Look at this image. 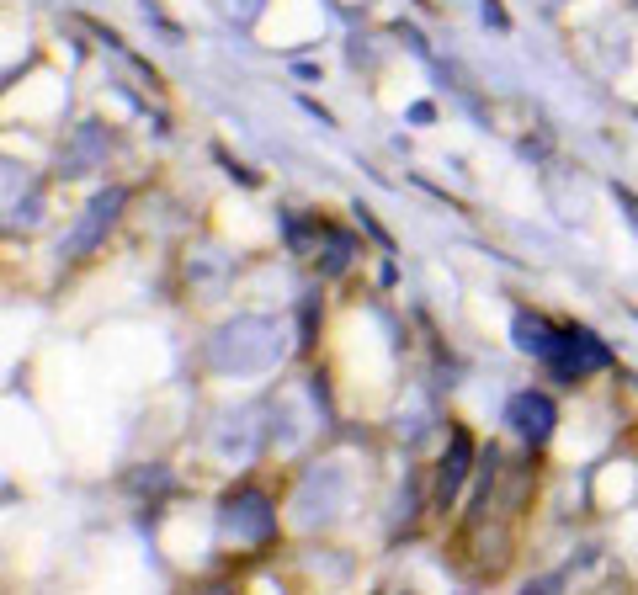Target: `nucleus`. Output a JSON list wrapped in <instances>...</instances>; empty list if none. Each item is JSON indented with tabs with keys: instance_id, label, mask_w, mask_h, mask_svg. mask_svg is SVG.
I'll return each mask as SVG.
<instances>
[{
	"instance_id": "obj_1",
	"label": "nucleus",
	"mask_w": 638,
	"mask_h": 595,
	"mask_svg": "<svg viewBox=\"0 0 638 595\" xmlns=\"http://www.w3.org/2000/svg\"><path fill=\"white\" fill-rule=\"evenodd\" d=\"M607 362H612V351L601 346V340H596L591 330H564V335H559V351L548 356V367L559 372L564 383L585 378V372H601Z\"/></svg>"
},
{
	"instance_id": "obj_2",
	"label": "nucleus",
	"mask_w": 638,
	"mask_h": 595,
	"mask_svg": "<svg viewBox=\"0 0 638 595\" xmlns=\"http://www.w3.org/2000/svg\"><path fill=\"white\" fill-rule=\"evenodd\" d=\"M224 526L234 537H266L272 532V505H266V495H256V489H240V495L224 500Z\"/></svg>"
},
{
	"instance_id": "obj_3",
	"label": "nucleus",
	"mask_w": 638,
	"mask_h": 595,
	"mask_svg": "<svg viewBox=\"0 0 638 595\" xmlns=\"http://www.w3.org/2000/svg\"><path fill=\"white\" fill-rule=\"evenodd\" d=\"M506 420H511V431L516 436H527V441H548V431H553V399L548 394H516L511 404H506Z\"/></svg>"
},
{
	"instance_id": "obj_4",
	"label": "nucleus",
	"mask_w": 638,
	"mask_h": 595,
	"mask_svg": "<svg viewBox=\"0 0 638 595\" xmlns=\"http://www.w3.org/2000/svg\"><path fill=\"white\" fill-rule=\"evenodd\" d=\"M117 208H123V192H117V186H112V192H107V197H96V202H91V213H86V218H80V224H75V234H70V250H75V255L96 250V240H102V234L112 229Z\"/></svg>"
},
{
	"instance_id": "obj_5",
	"label": "nucleus",
	"mask_w": 638,
	"mask_h": 595,
	"mask_svg": "<svg viewBox=\"0 0 638 595\" xmlns=\"http://www.w3.org/2000/svg\"><path fill=\"white\" fill-rule=\"evenodd\" d=\"M468 468H474V441H468L463 431H452V452L442 457V473H436V500H452L458 495V484L468 479Z\"/></svg>"
},
{
	"instance_id": "obj_6",
	"label": "nucleus",
	"mask_w": 638,
	"mask_h": 595,
	"mask_svg": "<svg viewBox=\"0 0 638 595\" xmlns=\"http://www.w3.org/2000/svg\"><path fill=\"white\" fill-rule=\"evenodd\" d=\"M516 346L532 351L537 362H548V356L559 351V335H553L548 319H537V314H516Z\"/></svg>"
},
{
	"instance_id": "obj_7",
	"label": "nucleus",
	"mask_w": 638,
	"mask_h": 595,
	"mask_svg": "<svg viewBox=\"0 0 638 595\" xmlns=\"http://www.w3.org/2000/svg\"><path fill=\"white\" fill-rule=\"evenodd\" d=\"M102 155V133L96 128H80V139H75V160H80V170H86V160H96Z\"/></svg>"
},
{
	"instance_id": "obj_8",
	"label": "nucleus",
	"mask_w": 638,
	"mask_h": 595,
	"mask_svg": "<svg viewBox=\"0 0 638 595\" xmlns=\"http://www.w3.org/2000/svg\"><path fill=\"white\" fill-rule=\"evenodd\" d=\"M346 261H351V240H346V234H330V255H325V271L335 277V271H346Z\"/></svg>"
},
{
	"instance_id": "obj_9",
	"label": "nucleus",
	"mask_w": 638,
	"mask_h": 595,
	"mask_svg": "<svg viewBox=\"0 0 638 595\" xmlns=\"http://www.w3.org/2000/svg\"><path fill=\"white\" fill-rule=\"evenodd\" d=\"M617 202H623V213H628L633 224H638V197H633V192H617Z\"/></svg>"
}]
</instances>
